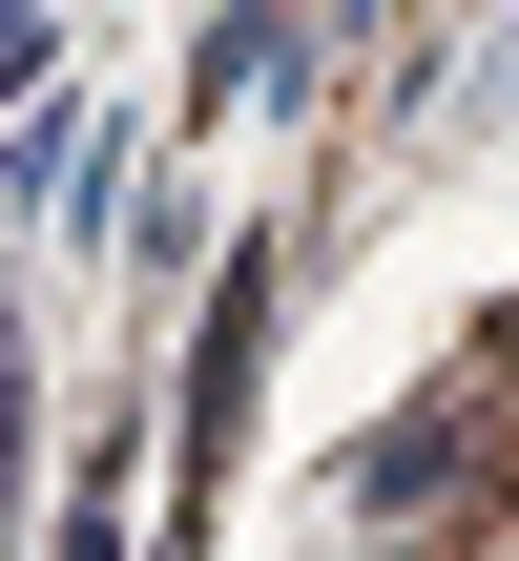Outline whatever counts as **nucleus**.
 Instances as JSON below:
<instances>
[{"label": "nucleus", "instance_id": "obj_3", "mask_svg": "<svg viewBox=\"0 0 519 561\" xmlns=\"http://www.w3.org/2000/svg\"><path fill=\"white\" fill-rule=\"evenodd\" d=\"M270 62H291V0H229V21L187 42V125H229V104H250Z\"/></svg>", "mask_w": 519, "mask_h": 561}, {"label": "nucleus", "instance_id": "obj_4", "mask_svg": "<svg viewBox=\"0 0 519 561\" xmlns=\"http://www.w3.org/2000/svg\"><path fill=\"white\" fill-rule=\"evenodd\" d=\"M42 561H125V437L83 458V500H62V541H42Z\"/></svg>", "mask_w": 519, "mask_h": 561}, {"label": "nucleus", "instance_id": "obj_1", "mask_svg": "<svg viewBox=\"0 0 519 561\" xmlns=\"http://www.w3.org/2000/svg\"><path fill=\"white\" fill-rule=\"evenodd\" d=\"M270 291H291V250H270V229H229V271H208V333H187V479H229V458H250V375H270Z\"/></svg>", "mask_w": 519, "mask_h": 561}, {"label": "nucleus", "instance_id": "obj_5", "mask_svg": "<svg viewBox=\"0 0 519 561\" xmlns=\"http://www.w3.org/2000/svg\"><path fill=\"white\" fill-rule=\"evenodd\" d=\"M0 83H42V0H0Z\"/></svg>", "mask_w": 519, "mask_h": 561}, {"label": "nucleus", "instance_id": "obj_6", "mask_svg": "<svg viewBox=\"0 0 519 561\" xmlns=\"http://www.w3.org/2000/svg\"><path fill=\"white\" fill-rule=\"evenodd\" d=\"M395 561H416V541H395Z\"/></svg>", "mask_w": 519, "mask_h": 561}, {"label": "nucleus", "instance_id": "obj_2", "mask_svg": "<svg viewBox=\"0 0 519 561\" xmlns=\"http://www.w3.org/2000/svg\"><path fill=\"white\" fill-rule=\"evenodd\" d=\"M519 437L478 416V396H416V416H374L354 458H333V500H374V520H437V500H478Z\"/></svg>", "mask_w": 519, "mask_h": 561}]
</instances>
